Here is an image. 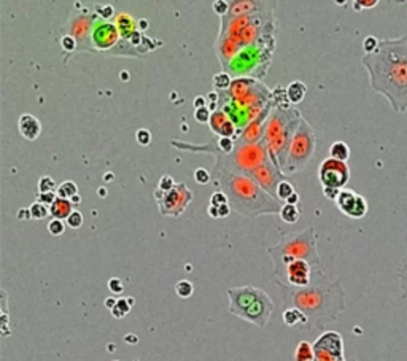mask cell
<instances>
[{
	"instance_id": "8992f818",
	"label": "cell",
	"mask_w": 407,
	"mask_h": 361,
	"mask_svg": "<svg viewBox=\"0 0 407 361\" xmlns=\"http://www.w3.org/2000/svg\"><path fill=\"white\" fill-rule=\"evenodd\" d=\"M267 253L272 259L290 256L293 259H304L314 269H323L321 259L317 250V232L312 226L307 229L287 234L277 245L269 247Z\"/></svg>"
},
{
	"instance_id": "ffe728a7",
	"label": "cell",
	"mask_w": 407,
	"mask_h": 361,
	"mask_svg": "<svg viewBox=\"0 0 407 361\" xmlns=\"http://www.w3.org/2000/svg\"><path fill=\"white\" fill-rule=\"evenodd\" d=\"M283 323L291 328H309V320L304 313L296 307H287L283 312Z\"/></svg>"
},
{
	"instance_id": "e0dca14e",
	"label": "cell",
	"mask_w": 407,
	"mask_h": 361,
	"mask_svg": "<svg viewBox=\"0 0 407 361\" xmlns=\"http://www.w3.org/2000/svg\"><path fill=\"white\" fill-rule=\"evenodd\" d=\"M210 129L218 137H228V139H237V126L231 119L225 111L216 109L212 111V118H210Z\"/></svg>"
},
{
	"instance_id": "277c9868",
	"label": "cell",
	"mask_w": 407,
	"mask_h": 361,
	"mask_svg": "<svg viewBox=\"0 0 407 361\" xmlns=\"http://www.w3.org/2000/svg\"><path fill=\"white\" fill-rule=\"evenodd\" d=\"M301 113L294 107L290 109H277L274 107L272 113L264 128V143L267 146L270 161L283 172L285 163H287L288 150L291 139H293L297 124L301 121Z\"/></svg>"
},
{
	"instance_id": "52a82bcc",
	"label": "cell",
	"mask_w": 407,
	"mask_h": 361,
	"mask_svg": "<svg viewBox=\"0 0 407 361\" xmlns=\"http://www.w3.org/2000/svg\"><path fill=\"white\" fill-rule=\"evenodd\" d=\"M215 159L216 163L213 166V170L223 169L235 173L252 175V172L256 170L264 163H267L270 156L264 140H260L256 143H237L233 153H229V155L216 153Z\"/></svg>"
},
{
	"instance_id": "681fc988",
	"label": "cell",
	"mask_w": 407,
	"mask_h": 361,
	"mask_svg": "<svg viewBox=\"0 0 407 361\" xmlns=\"http://www.w3.org/2000/svg\"><path fill=\"white\" fill-rule=\"evenodd\" d=\"M378 2L377 0H371V2H355V8L358 10V6H363V8H371V6H376Z\"/></svg>"
},
{
	"instance_id": "836d02e7",
	"label": "cell",
	"mask_w": 407,
	"mask_h": 361,
	"mask_svg": "<svg viewBox=\"0 0 407 361\" xmlns=\"http://www.w3.org/2000/svg\"><path fill=\"white\" fill-rule=\"evenodd\" d=\"M193 177L198 185H207L210 180H212V173H210L207 169H204V167H198V169L194 170Z\"/></svg>"
},
{
	"instance_id": "ee69618b",
	"label": "cell",
	"mask_w": 407,
	"mask_h": 361,
	"mask_svg": "<svg viewBox=\"0 0 407 361\" xmlns=\"http://www.w3.org/2000/svg\"><path fill=\"white\" fill-rule=\"evenodd\" d=\"M97 13H99V18L108 21V19H110L115 15V8H113L112 5H105V6H102V8H97Z\"/></svg>"
},
{
	"instance_id": "4dcf8cb0",
	"label": "cell",
	"mask_w": 407,
	"mask_h": 361,
	"mask_svg": "<svg viewBox=\"0 0 407 361\" xmlns=\"http://www.w3.org/2000/svg\"><path fill=\"white\" fill-rule=\"evenodd\" d=\"M175 293L178 295V298L188 299L194 293V286L189 280H180V282L175 285Z\"/></svg>"
},
{
	"instance_id": "44dd1931",
	"label": "cell",
	"mask_w": 407,
	"mask_h": 361,
	"mask_svg": "<svg viewBox=\"0 0 407 361\" xmlns=\"http://www.w3.org/2000/svg\"><path fill=\"white\" fill-rule=\"evenodd\" d=\"M72 212H73V204L69 199L56 197V200L50 205V215L56 220H62V222L70 217Z\"/></svg>"
},
{
	"instance_id": "7402d4cb",
	"label": "cell",
	"mask_w": 407,
	"mask_h": 361,
	"mask_svg": "<svg viewBox=\"0 0 407 361\" xmlns=\"http://www.w3.org/2000/svg\"><path fill=\"white\" fill-rule=\"evenodd\" d=\"M305 92H307V88H305V84L302 82H293V83H290L287 88V96H288V100L291 102V105L301 104L305 97Z\"/></svg>"
},
{
	"instance_id": "e575fe53",
	"label": "cell",
	"mask_w": 407,
	"mask_h": 361,
	"mask_svg": "<svg viewBox=\"0 0 407 361\" xmlns=\"http://www.w3.org/2000/svg\"><path fill=\"white\" fill-rule=\"evenodd\" d=\"M65 224L69 226V228H72V229L81 228V226H83V215H81V212L73 210L70 213V217L65 220Z\"/></svg>"
},
{
	"instance_id": "603a6c76",
	"label": "cell",
	"mask_w": 407,
	"mask_h": 361,
	"mask_svg": "<svg viewBox=\"0 0 407 361\" xmlns=\"http://www.w3.org/2000/svg\"><path fill=\"white\" fill-rule=\"evenodd\" d=\"M329 158L337 159V161H342V163H347L350 158V146L345 142H342V140H337V142L331 145Z\"/></svg>"
},
{
	"instance_id": "8d00e7d4",
	"label": "cell",
	"mask_w": 407,
	"mask_h": 361,
	"mask_svg": "<svg viewBox=\"0 0 407 361\" xmlns=\"http://www.w3.org/2000/svg\"><path fill=\"white\" fill-rule=\"evenodd\" d=\"M48 231L53 234V236H62L65 231V224L62 220L51 218V222L48 223Z\"/></svg>"
},
{
	"instance_id": "7bdbcfd3",
	"label": "cell",
	"mask_w": 407,
	"mask_h": 361,
	"mask_svg": "<svg viewBox=\"0 0 407 361\" xmlns=\"http://www.w3.org/2000/svg\"><path fill=\"white\" fill-rule=\"evenodd\" d=\"M213 10H215V13H218L221 18H225L229 11V2H226V0H216L213 3Z\"/></svg>"
},
{
	"instance_id": "c3c4849f",
	"label": "cell",
	"mask_w": 407,
	"mask_h": 361,
	"mask_svg": "<svg viewBox=\"0 0 407 361\" xmlns=\"http://www.w3.org/2000/svg\"><path fill=\"white\" fill-rule=\"evenodd\" d=\"M218 212H220V218H226V217H229V213H231V205L226 204V205L218 207Z\"/></svg>"
},
{
	"instance_id": "7a4b0ae2",
	"label": "cell",
	"mask_w": 407,
	"mask_h": 361,
	"mask_svg": "<svg viewBox=\"0 0 407 361\" xmlns=\"http://www.w3.org/2000/svg\"><path fill=\"white\" fill-rule=\"evenodd\" d=\"M282 291L283 303L299 309L309 320L310 330H321L328 323L336 322L345 309V291L339 280L326 277L323 269H314L312 282L305 288L275 283Z\"/></svg>"
},
{
	"instance_id": "30bf717a",
	"label": "cell",
	"mask_w": 407,
	"mask_h": 361,
	"mask_svg": "<svg viewBox=\"0 0 407 361\" xmlns=\"http://www.w3.org/2000/svg\"><path fill=\"white\" fill-rule=\"evenodd\" d=\"M318 178H320L323 188L344 190V186L350 180V167L347 163L326 158L318 167Z\"/></svg>"
},
{
	"instance_id": "5b68a950",
	"label": "cell",
	"mask_w": 407,
	"mask_h": 361,
	"mask_svg": "<svg viewBox=\"0 0 407 361\" xmlns=\"http://www.w3.org/2000/svg\"><path fill=\"white\" fill-rule=\"evenodd\" d=\"M226 295L229 298V313L258 328H266L269 325L275 304L264 290L245 285L229 288Z\"/></svg>"
},
{
	"instance_id": "f1b7e54d",
	"label": "cell",
	"mask_w": 407,
	"mask_h": 361,
	"mask_svg": "<svg viewBox=\"0 0 407 361\" xmlns=\"http://www.w3.org/2000/svg\"><path fill=\"white\" fill-rule=\"evenodd\" d=\"M294 185L293 183H290L288 180H283V182L279 185V190H277V199L279 200H287L294 194Z\"/></svg>"
},
{
	"instance_id": "7c38bea8",
	"label": "cell",
	"mask_w": 407,
	"mask_h": 361,
	"mask_svg": "<svg viewBox=\"0 0 407 361\" xmlns=\"http://www.w3.org/2000/svg\"><path fill=\"white\" fill-rule=\"evenodd\" d=\"M312 272H314V267L307 261L294 259L293 263H290L285 267V271L280 276L275 277V283H285L294 286V288H305L312 282Z\"/></svg>"
},
{
	"instance_id": "db71d44e",
	"label": "cell",
	"mask_w": 407,
	"mask_h": 361,
	"mask_svg": "<svg viewBox=\"0 0 407 361\" xmlns=\"http://www.w3.org/2000/svg\"><path fill=\"white\" fill-rule=\"evenodd\" d=\"M297 202H299V194H297V193H294V194H293V196H291V197H290V199H288V200H287V202H285V204H291V205H297Z\"/></svg>"
},
{
	"instance_id": "1f68e13d",
	"label": "cell",
	"mask_w": 407,
	"mask_h": 361,
	"mask_svg": "<svg viewBox=\"0 0 407 361\" xmlns=\"http://www.w3.org/2000/svg\"><path fill=\"white\" fill-rule=\"evenodd\" d=\"M399 285H401V296L407 301V253L401 261V267H399Z\"/></svg>"
},
{
	"instance_id": "484cf974",
	"label": "cell",
	"mask_w": 407,
	"mask_h": 361,
	"mask_svg": "<svg viewBox=\"0 0 407 361\" xmlns=\"http://www.w3.org/2000/svg\"><path fill=\"white\" fill-rule=\"evenodd\" d=\"M301 217V212L297 209V205H291V204H283L282 210H280V218L285 223L293 224L296 223Z\"/></svg>"
},
{
	"instance_id": "9c48e42d",
	"label": "cell",
	"mask_w": 407,
	"mask_h": 361,
	"mask_svg": "<svg viewBox=\"0 0 407 361\" xmlns=\"http://www.w3.org/2000/svg\"><path fill=\"white\" fill-rule=\"evenodd\" d=\"M193 191L185 183L175 185V188L167 193H162L159 190L154 191V199L158 202V209L161 215L164 217H181L185 213L186 207L193 202Z\"/></svg>"
},
{
	"instance_id": "f6af8a7d",
	"label": "cell",
	"mask_w": 407,
	"mask_h": 361,
	"mask_svg": "<svg viewBox=\"0 0 407 361\" xmlns=\"http://www.w3.org/2000/svg\"><path fill=\"white\" fill-rule=\"evenodd\" d=\"M56 197H58L56 193H46V194H40V193H38V194H37V202L51 205L54 200H56Z\"/></svg>"
},
{
	"instance_id": "6f0895ef",
	"label": "cell",
	"mask_w": 407,
	"mask_h": 361,
	"mask_svg": "<svg viewBox=\"0 0 407 361\" xmlns=\"http://www.w3.org/2000/svg\"><path fill=\"white\" fill-rule=\"evenodd\" d=\"M115 361H116V360H115Z\"/></svg>"
},
{
	"instance_id": "f907efd6",
	"label": "cell",
	"mask_w": 407,
	"mask_h": 361,
	"mask_svg": "<svg viewBox=\"0 0 407 361\" xmlns=\"http://www.w3.org/2000/svg\"><path fill=\"white\" fill-rule=\"evenodd\" d=\"M18 218H19V220H27V218H32V215H30V210H29V209H19V210H18Z\"/></svg>"
},
{
	"instance_id": "60d3db41",
	"label": "cell",
	"mask_w": 407,
	"mask_h": 361,
	"mask_svg": "<svg viewBox=\"0 0 407 361\" xmlns=\"http://www.w3.org/2000/svg\"><path fill=\"white\" fill-rule=\"evenodd\" d=\"M108 290H110L113 295H121V293L124 291V283L123 280L118 278V277H113L108 280Z\"/></svg>"
},
{
	"instance_id": "2e32d148",
	"label": "cell",
	"mask_w": 407,
	"mask_h": 361,
	"mask_svg": "<svg viewBox=\"0 0 407 361\" xmlns=\"http://www.w3.org/2000/svg\"><path fill=\"white\" fill-rule=\"evenodd\" d=\"M336 205L344 215L355 220L363 218L368 213V202H366V199L361 194H356L355 191L347 188L341 190V194L336 199Z\"/></svg>"
},
{
	"instance_id": "ab89813d",
	"label": "cell",
	"mask_w": 407,
	"mask_h": 361,
	"mask_svg": "<svg viewBox=\"0 0 407 361\" xmlns=\"http://www.w3.org/2000/svg\"><path fill=\"white\" fill-rule=\"evenodd\" d=\"M229 204L228 200V196L223 193L221 190H218L216 193H213L212 197H210V205H215V207H221V205H226Z\"/></svg>"
},
{
	"instance_id": "d590c367",
	"label": "cell",
	"mask_w": 407,
	"mask_h": 361,
	"mask_svg": "<svg viewBox=\"0 0 407 361\" xmlns=\"http://www.w3.org/2000/svg\"><path fill=\"white\" fill-rule=\"evenodd\" d=\"M210 118H212V110L208 107H202V109H196L194 111V119L201 124H207L210 123Z\"/></svg>"
},
{
	"instance_id": "ac0fdd59",
	"label": "cell",
	"mask_w": 407,
	"mask_h": 361,
	"mask_svg": "<svg viewBox=\"0 0 407 361\" xmlns=\"http://www.w3.org/2000/svg\"><path fill=\"white\" fill-rule=\"evenodd\" d=\"M18 129L24 139L35 140L40 136V132H42V124H40L38 119L33 115H30V113H24V115H21L18 119Z\"/></svg>"
},
{
	"instance_id": "9a60e30c",
	"label": "cell",
	"mask_w": 407,
	"mask_h": 361,
	"mask_svg": "<svg viewBox=\"0 0 407 361\" xmlns=\"http://www.w3.org/2000/svg\"><path fill=\"white\" fill-rule=\"evenodd\" d=\"M96 18L97 16L89 15L87 11L77 13V16L70 18L69 29H67L69 33H67V35L75 38L77 46H80V50H89V45H92L91 32H92V24H94V19Z\"/></svg>"
},
{
	"instance_id": "4fadbf2b",
	"label": "cell",
	"mask_w": 407,
	"mask_h": 361,
	"mask_svg": "<svg viewBox=\"0 0 407 361\" xmlns=\"http://www.w3.org/2000/svg\"><path fill=\"white\" fill-rule=\"evenodd\" d=\"M248 177H252L255 182L260 185L264 191L269 193V194L272 196L274 199H277V190H279V185L283 182V180H287V175L282 172L280 167H277L272 161H270V159L267 163H264L262 166L258 167L256 170H253L252 175H248Z\"/></svg>"
},
{
	"instance_id": "9f6ffc18",
	"label": "cell",
	"mask_w": 407,
	"mask_h": 361,
	"mask_svg": "<svg viewBox=\"0 0 407 361\" xmlns=\"http://www.w3.org/2000/svg\"><path fill=\"white\" fill-rule=\"evenodd\" d=\"M70 202H72L73 205H78V204L81 202V197H80V194H77V196H73V197L70 199Z\"/></svg>"
},
{
	"instance_id": "11a10c76",
	"label": "cell",
	"mask_w": 407,
	"mask_h": 361,
	"mask_svg": "<svg viewBox=\"0 0 407 361\" xmlns=\"http://www.w3.org/2000/svg\"><path fill=\"white\" fill-rule=\"evenodd\" d=\"M116 301H118V299H115V298H107V299H105V305L112 310L113 307L116 305Z\"/></svg>"
},
{
	"instance_id": "f35d334b",
	"label": "cell",
	"mask_w": 407,
	"mask_h": 361,
	"mask_svg": "<svg viewBox=\"0 0 407 361\" xmlns=\"http://www.w3.org/2000/svg\"><path fill=\"white\" fill-rule=\"evenodd\" d=\"M135 140H137V143H140L142 146H148L151 143V132L148 129H139L135 132Z\"/></svg>"
},
{
	"instance_id": "bcb514c9",
	"label": "cell",
	"mask_w": 407,
	"mask_h": 361,
	"mask_svg": "<svg viewBox=\"0 0 407 361\" xmlns=\"http://www.w3.org/2000/svg\"><path fill=\"white\" fill-rule=\"evenodd\" d=\"M62 46L67 50V51H73L77 48V42H75V38L70 37V35H64L62 38Z\"/></svg>"
},
{
	"instance_id": "4316f807",
	"label": "cell",
	"mask_w": 407,
	"mask_h": 361,
	"mask_svg": "<svg viewBox=\"0 0 407 361\" xmlns=\"http://www.w3.org/2000/svg\"><path fill=\"white\" fill-rule=\"evenodd\" d=\"M56 194L60 199H69L70 200L73 196L78 194V186H77V183H73V182H70V180H67V182H62V183L58 186Z\"/></svg>"
},
{
	"instance_id": "74e56055",
	"label": "cell",
	"mask_w": 407,
	"mask_h": 361,
	"mask_svg": "<svg viewBox=\"0 0 407 361\" xmlns=\"http://www.w3.org/2000/svg\"><path fill=\"white\" fill-rule=\"evenodd\" d=\"M175 183L174 182V178L171 175H162L161 180H159V183H158V190L162 191V193H167V191H171L175 188Z\"/></svg>"
},
{
	"instance_id": "d4e9b609",
	"label": "cell",
	"mask_w": 407,
	"mask_h": 361,
	"mask_svg": "<svg viewBox=\"0 0 407 361\" xmlns=\"http://www.w3.org/2000/svg\"><path fill=\"white\" fill-rule=\"evenodd\" d=\"M132 305H134V298H119L116 301V305L112 309V315L115 318H124L131 312Z\"/></svg>"
},
{
	"instance_id": "3957f363",
	"label": "cell",
	"mask_w": 407,
	"mask_h": 361,
	"mask_svg": "<svg viewBox=\"0 0 407 361\" xmlns=\"http://www.w3.org/2000/svg\"><path fill=\"white\" fill-rule=\"evenodd\" d=\"M215 183L228 196L231 209L245 218H258L261 215H280V200L274 199L245 173L229 170H213Z\"/></svg>"
},
{
	"instance_id": "8fae6325",
	"label": "cell",
	"mask_w": 407,
	"mask_h": 361,
	"mask_svg": "<svg viewBox=\"0 0 407 361\" xmlns=\"http://www.w3.org/2000/svg\"><path fill=\"white\" fill-rule=\"evenodd\" d=\"M314 361H345L344 339L337 331H324L314 344Z\"/></svg>"
},
{
	"instance_id": "816d5d0a",
	"label": "cell",
	"mask_w": 407,
	"mask_h": 361,
	"mask_svg": "<svg viewBox=\"0 0 407 361\" xmlns=\"http://www.w3.org/2000/svg\"><path fill=\"white\" fill-rule=\"evenodd\" d=\"M208 215L212 217V218H220V212H218V207H215V205H208Z\"/></svg>"
},
{
	"instance_id": "ba28073f",
	"label": "cell",
	"mask_w": 407,
	"mask_h": 361,
	"mask_svg": "<svg viewBox=\"0 0 407 361\" xmlns=\"http://www.w3.org/2000/svg\"><path fill=\"white\" fill-rule=\"evenodd\" d=\"M317 145H318V136L315 129L301 118L299 124H297L296 132L293 139H291L287 163L283 167L285 175H293V173L302 170L305 166L310 164L317 153Z\"/></svg>"
},
{
	"instance_id": "f5cc1de1",
	"label": "cell",
	"mask_w": 407,
	"mask_h": 361,
	"mask_svg": "<svg viewBox=\"0 0 407 361\" xmlns=\"http://www.w3.org/2000/svg\"><path fill=\"white\" fill-rule=\"evenodd\" d=\"M194 107H196V109H202V107H207L205 105V97L198 96V99L194 100Z\"/></svg>"
},
{
	"instance_id": "6da1fadb",
	"label": "cell",
	"mask_w": 407,
	"mask_h": 361,
	"mask_svg": "<svg viewBox=\"0 0 407 361\" xmlns=\"http://www.w3.org/2000/svg\"><path fill=\"white\" fill-rule=\"evenodd\" d=\"M371 88L380 92L398 113L407 111V35L383 38L374 53L364 55Z\"/></svg>"
},
{
	"instance_id": "b9f144b4",
	"label": "cell",
	"mask_w": 407,
	"mask_h": 361,
	"mask_svg": "<svg viewBox=\"0 0 407 361\" xmlns=\"http://www.w3.org/2000/svg\"><path fill=\"white\" fill-rule=\"evenodd\" d=\"M378 42H380V40H377L376 37H372V35L366 37L364 42H363V48L366 51V55H371V53H374L377 50V46H378Z\"/></svg>"
},
{
	"instance_id": "cb8c5ba5",
	"label": "cell",
	"mask_w": 407,
	"mask_h": 361,
	"mask_svg": "<svg viewBox=\"0 0 407 361\" xmlns=\"http://www.w3.org/2000/svg\"><path fill=\"white\" fill-rule=\"evenodd\" d=\"M314 360H315L314 345L307 342V340H301L294 350V361H314Z\"/></svg>"
},
{
	"instance_id": "7dc6e473",
	"label": "cell",
	"mask_w": 407,
	"mask_h": 361,
	"mask_svg": "<svg viewBox=\"0 0 407 361\" xmlns=\"http://www.w3.org/2000/svg\"><path fill=\"white\" fill-rule=\"evenodd\" d=\"M323 194L326 199L329 200H336L339 197V194H341V190H337V188H323Z\"/></svg>"
},
{
	"instance_id": "5bb4252c",
	"label": "cell",
	"mask_w": 407,
	"mask_h": 361,
	"mask_svg": "<svg viewBox=\"0 0 407 361\" xmlns=\"http://www.w3.org/2000/svg\"><path fill=\"white\" fill-rule=\"evenodd\" d=\"M119 30L116 24L105 21L102 18H96L92 24V32H91V42L92 46H96V50H112L115 45L119 42Z\"/></svg>"
},
{
	"instance_id": "f546056e",
	"label": "cell",
	"mask_w": 407,
	"mask_h": 361,
	"mask_svg": "<svg viewBox=\"0 0 407 361\" xmlns=\"http://www.w3.org/2000/svg\"><path fill=\"white\" fill-rule=\"evenodd\" d=\"M231 84H233V80H231V75L226 72H221L213 77V86L216 88V91H228Z\"/></svg>"
},
{
	"instance_id": "d6986e66",
	"label": "cell",
	"mask_w": 407,
	"mask_h": 361,
	"mask_svg": "<svg viewBox=\"0 0 407 361\" xmlns=\"http://www.w3.org/2000/svg\"><path fill=\"white\" fill-rule=\"evenodd\" d=\"M115 24H116L119 35L123 40H131L134 37V33H137V23L127 13H118Z\"/></svg>"
},
{
	"instance_id": "83f0119b",
	"label": "cell",
	"mask_w": 407,
	"mask_h": 361,
	"mask_svg": "<svg viewBox=\"0 0 407 361\" xmlns=\"http://www.w3.org/2000/svg\"><path fill=\"white\" fill-rule=\"evenodd\" d=\"M37 190H38L40 194H46V193H56L58 185H56V182H54L51 177L45 175V177H42V178L38 180Z\"/></svg>"
},
{
	"instance_id": "d6a6232c",
	"label": "cell",
	"mask_w": 407,
	"mask_h": 361,
	"mask_svg": "<svg viewBox=\"0 0 407 361\" xmlns=\"http://www.w3.org/2000/svg\"><path fill=\"white\" fill-rule=\"evenodd\" d=\"M29 210H30V215L33 220H43L50 215V209H46V205L42 202H33L29 207Z\"/></svg>"
}]
</instances>
